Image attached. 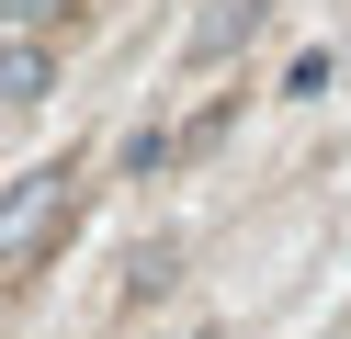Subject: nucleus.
I'll list each match as a JSON object with an SVG mask.
<instances>
[{
    "label": "nucleus",
    "instance_id": "nucleus-4",
    "mask_svg": "<svg viewBox=\"0 0 351 339\" xmlns=\"http://www.w3.org/2000/svg\"><path fill=\"white\" fill-rule=\"evenodd\" d=\"M170 339H204V328H170Z\"/></svg>",
    "mask_w": 351,
    "mask_h": 339
},
{
    "label": "nucleus",
    "instance_id": "nucleus-1",
    "mask_svg": "<svg viewBox=\"0 0 351 339\" xmlns=\"http://www.w3.org/2000/svg\"><path fill=\"white\" fill-rule=\"evenodd\" d=\"M69 215H80V170H69V158L23 170L12 192H0V271H34L57 238H69Z\"/></svg>",
    "mask_w": 351,
    "mask_h": 339
},
{
    "label": "nucleus",
    "instance_id": "nucleus-3",
    "mask_svg": "<svg viewBox=\"0 0 351 339\" xmlns=\"http://www.w3.org/2000/svg\"><path fill=\"white\" fill-rule=\"evenodd\" d=\"M250 23H261V0H215V12L193 23V57H227V45L250 34Z\"/></svg>",
    "mask_w": 351,
    "mask_h": 339
},
{
    "label": "nucleus",
    "instance_id": "nucleus-2",
    "mask_svg": "<svg viewBox=\"0 0 351 339\" xmlns=\"http://www.w3.org/2000/svg\"><path fill=\"white\" fill-rule=\"evenodd\" d=\"M46 79H57V57H46V45L0 34V102H46Z\"/></svg>",
    "mask_w": 351,
    "mask_h": 339
}]
</instances>
